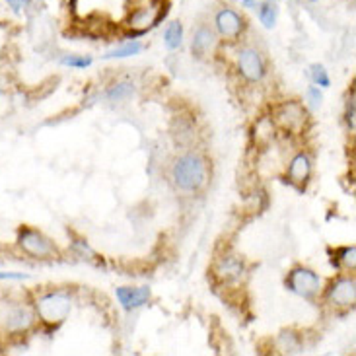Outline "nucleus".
I'll return each mask as SVG.
<instances>
[{
  "instance_id": "1",
  "label": "nucleus",
  "mask_w": 356,
  "mask_h": 356,
  "mask_svg": "<svg viewBox=\"0 0 356 356\" xmlns=\"http://www.w3.org/2000/svg\"><path fill=\"white\" fill-rule=\"evenodd\" d=\"M172 179L179 191H199L207 183V162L199 154L179 156L172 168Z\"/></svg>"
},
{
  "instance_id": "2",
  "label": "nucleus",
  "mask_w": 356,
  "mask_h": 356,
  "mask_svg": "<svg viewBox=\"0 0 356 356\" xmlns=\"http://www.w3.org/2000/svg\"><path fill=\"white\" fill-rule=\"evenodd\" d=\"M72 302L63 292H51L35 302V316L49 327H58L68 318Z\"/></svg>"
},
{
  "instance_id": "3",
  "label": "nucleus",
  "mask_w": 356,
  "mask_h": 356,
  "mask_svg": "<svg viewBox=\"0 0 356 356\" xmlns=\"http://www.w3.org/2000/svg\"><path fill=\"white\" fill-rule=\"evenodd\" d=\"M19 251L33 259H55L58 255L55 243L49 240L45 234L33 228H19L16 238Z\"/></svg>"
},
{
  "instance_id": "4",
  "label": "nucleus",
  "mask_w": 356,
  "mask_h": 356,
  "mask_svg": "<svg viewBox=\"0 0 356 356\" xmlns=\"http://www.w3.org/2000/svg\"><path fill=\"white\" fill-rule=\"evenodd\" d=\"M306 121H308V111L298 102H284L275 109V123L289 133L294 135L302 133Z\"/></svg>"
},
{
  "instance_id": "5",
  "label": "nucleus",
  "mask_w": 356,
  "mask_h": 356,
  "mask_svg": "<svg viewBox=\"0 0 356 356\" xmlns=\"http://www.w3.org/2000/svg\"><path fill=\"white\" fill-rule=\"evenodd\" d=\"M245 29V19L240 12L234 8H220L214 16V31L220 35L224 41H236Z\"/></svg>"
},
{
  "instance_id": "6",
  "label": "nucleus",
  "mask_w": 356,
  "mask_h": 356,
  "mask_svg": "<svg viewBox=\"0 0 356 356\" xmlns=\"http://www.w3.org/2000/svg\"><path fill=\"white\" fill-rule=\"evenodd\" d=\"M0 323L8 333H26L35 323V312L22 304L6 306L0 314Z\"/></svg>"
},
{
  "instance_id": "7",
  "label": "nucleus",
  "mask_w": 356,
  "mask_h": 356,
  "mask_svg": "<svg viewBox=\"0 0 356 356\" xmlns=\"http://www.w3.org/2000/svg\"><path fill=\"white\" fill-rule=\"evenodd\" d=\"M164 14L165 12L162 10V2H150V4H145L140 8L133 10L125 24L133 33H145L150 28H154Z\"/></svg>"
},
{
  "instance_id": "8",
  "label": "nucleus",
  "mask_w": 356,
  "mask_h": 356,
  "mask_svg": "<svg viewBox=\"0 0 356 356\" xmlns=\"http://www.w3.org/2000/svg\"><path fill=\"white\" fill-rule=\"evenodd\" d=\"M286 286H289L290 292L298 294L302 298H312V296H316L319 292V289H321V279H319L314 270L298 267V269H294L289 275Z\"/></svg>"
},
{
  "instance_id": "9",
  "label": "nucleus",
  "mask_w": 356,
  "mask_h": 356,
  "mask_svg": "<svg viewBox=\"0 0 356 356\" xmlns=\"http://www.w3.org/2000/svg\"><path fill=\"white\" fill-rule=\"evenodd\" d=\"M238 68L248 82H259L265 76V63L259 51L253 47H243L238 53Z\"/></svg>"
},
{
  "instance_id": "10",
  "label": "nucleus",
  "mask_w": 356,
  "mask_h": 356,
  "mask_svg": "<svg viewBox=\"0 0 356 356\" xmlns=\"http://www.w3.org/2000/svg\"><path fill=\"white\" fill-rule=\"evenodd\" d=\"M329 304L337 308H348L356 302V282L355 279H339L327 290Z\"/></svg>"
},
{
  "instance_id": "11",
  "label": "nucleus",
  "mask_w": 356,
  "mask_h": 356,
  "mask_svg": "<svg viewBox=\"0 0 356 356\" xmlns=\"http://www.w3.org/2000/svg\"><path fill=\"white\" fill-rule=\"evenodd\" d=\"M218 45V38H216V31L209 26H199L197 31L193 33L191 49L193 55H197L199 58H204L212 55L216 51Z\"/></svg>"
},
{
  "instance_id": "12",
  "label": "nucleus",
  "mask_w": 356,
  "mask_h": 356,
  "mask_svg": "<svg viewBox=\"0 0 356 356\" xmlns=\"http://www.w3.org/2000/svg\"><path fill=\"white\" fill-rule=\"evenodd\" d=\"M117 300L121 302V306L131 312V309L145 306L150 300V289L148 286H140V289H131V286H121L117 289Z\"/></svg>"
},
{
  "instance_id": "13",
  "label": "nucleus",
  "mask_w": 356,
  "mask_h": 356,
  "mask_svg": "<svg viewBox=\"0 0 356 356\" xmlns=\"http://www.w3.org/2000/svg\"><path fill=\"white\" fill-rule=\"evenodd\" d=\"M312 174V164H309V158L306 154H298L292 158V162L289 165V179L292 185H298L304 187L309 179Z\"/></svg>"
},
{
  "instance_id": "14",
  "label": "nucleus",
  "mask_w": 356,
  "mask_h": 356,
  "mask_svg": "<svg viewBox=\"0 0 356 356\" xmlns=\"http://www.w3.org/2000/svg\"><path fill=\"white\" fill-rule=\"evenodd\" d=\"M257 16H259V22L265 28L273 29L277 26V19H279V2L277 0H267V2L259 4Z\"/></svg>"
},
{
  "instance_id": "15",
  "label": "nucleus",
  "mask_w": 356,
  "mask_h": 356,
  "mask_svg": "<svg viewBox=\"0 0 356 356\" xmlns=\"http://www.w3.org/2000/svg\"><path fill=\"white\" fill-rule=\"evenodd\" d=\"M241 270H243V267L236 257H224L216 267V275L224 280H234L240 277Z\"/></svg>"
},
{
  "instance_id": "16",
  "label": "nucleus",
  "mask_w": 356,
  "mask_h": 356,
  "mask_svg": "<svg viewBox=\"0 0 356 356\" xmlns=\"http://www.w3.org/2000/svg\"><path fill=\"white\" fill-rule=\"evenodd\" d=\"M164 43L170 51L181 47L183 43V26L181 22H172L164 31Z\"/></svg>"
},
{
  "instance_id": "17",
  "label": "nucleus",
  "mask_w": 356,
  "mask_h": 356,
  "mask_svg": "<svg viewBox=\"0 0 356 356\" xmlns=\"http://www.w3.org/2000/svg\"><path fill=\"white\" fill-rule=\"evenodd\" d=\"M145 49V45L140 41H129L123 47H117L115 51H109L104 58H127V57H135L140 51Z\"/></svg>"
},
{
  "instance_id": "18",
  "label": "nucleus",
  "mask_w": 356,
  "mask_h": 356,
  "mask_svg": "<svg viewBox=\"0 0 356 356\" xmlns=\"http://www.w3.org/2000/svg\"><path fill=\"white\" fill-rule=\"evenodd\" d=\"M135 94V88L131 82H119L115 86H111L107 90V99L111 102H123L127 97H131Z\"/></svg>"
},
{
  "instance_id": "19",
  "label": "nucleus",
  "mask_w": 356,
  "mask_h": 356,
  "mask_svg": "<svg viewBox=\"0 0 356 356\" xmlns=\"http://www.w3.org/2000/svg\"><path fill=\"white\" fill-rule=\"evenodd\" d=\"M309 70H312V80H314V84H316V86H321V88L331 86V78H329L327 70H325L323 65H312Z\"/></svg>"
},
{
  "instance_id": "20",
  "label": "nucleus",
  "mask_w": 356,
  "mask_h": 356,
  "mask_svg": "<svg viewBox=\"0 0 356 356\" xmlns=\"http://www.w3.org/2000/svg\"><path fill=\"white\" fill-rule=\"evenodd\" d=\"M60 63L65 67L72 68H88L92 65V57H86V55H65L60 58Z\"/></svg>"
},
{
  "instance_id": "21",
  "label": "nucleus",
  "mask_w": 356,
  "mask_h": 356,
  "mask_svg": "<svg viewBox=\"0 0 356 356\" xmlns=\"http://www.w3.org/2000/svg\"><path fill=\"white\" fill-rule=\"evenodd\" d=\"M339 259H341V263H343L347 269H355V265H356V248L355 245L341 250V253H339Z\"/></svg>"
},
{
  "instance_id": "22",
  "label": "nucleus",
  "mask_w": 356,
  "mask_h": 356,
  "mask_svg": "<svg viewBox=\"0 0 356 356\" xmlns=\"http://www.w3.org/2000/svg\"><path fill=\"white\" fill-rule=\"evenodd\" d=\"M355 115H356V107H355V96H353L350 99H348V106H347V125L353 133H355V129H356Z\"/></svg>"
},
{
  "instance_id": "23",
  "label": "nucleus",
  "mask_w": 356,
  "mask_h": 356,
  "mask_svg": "<svg viewBox=\"0 0 356 356\" xmlns=\"http://www.w3.org/2000/svg\"><path fill=\"white\" fill-rule=\"evenodd\" d=\"M308 99L312 107H319L323 102V94L319 92V86H309L308 88Z\"/></svg>"
},
{
  "instance_id": "24",
  "label": "nucleus",
  "mask_w": 356,
  "mask_h": 356,
  "mask_svg": "<svg viewBox=\"0 0 356 356\" xmlns=\"http://www.w3.org/2000/svg\"><path fill=\"white\" fill-rule=\"evenodd\" d=\"M6 4H8L12 12H16V14H19V12H24V10L29 8L31 0H6Z\"/></svg>"
},
{
  "instance_id": "25",
  "label": "nucleus",
  "mask_w": 356,
  "mask_h": 356,
  "mask_svg": "<svg viewBox=\"0 0 356 356\" xmlns=\"http://www.w3.org/2000/svg\"><path fill=\"white\" fill-rule=\"evenodd\" d=\"M28 275L26 273H2L0 270V280H26Z\"/></svg>"
},
{
  "instance_id": "26",
  "label": "nucleus",
  "mask_w": 356,
  "mask_h": 356,
  "mask_svg": "<svg viewBox=\"0 0 356 356\" xmlns=\"http://www.w3.org/2000/svg\"><path fill=\"white\" fill-rule=\"evenodd\" d=\"M257 2H261V0H241V4H243L245 8H251V6H255Z\"/></svg>"
},
{
  "instance_id": "27",
  "label": "nucleus",
  "mask_w": 356,
  "mask_h": 356,
  "mask_svg": "<svg viewBox=\"0 0 356 356\" xmlns=\"http://www.w3.org/2000/svg\"><path fill=\"white\" fill-rule=\"evenodd\" d=\"M67 2V6H70L72 10H76V0H65Z\"/></svg>"
},
{
  "instance_id": "28",
  "label": "nucleus",
  "mask_w": 356,
  "mask_h": 356,
  "mask_svg": "<svg viewBox=\"0 0 356 356\" xmlns=\"http://www.w3.org/2000/svg\"><path fill=\"white\" fill-rule=\"evenodd\" d=\"M309 2H318V0H309Z\"/></svg>"
},
{
  "instance_id": "29",
  "label": "nucleus",
  "mask_w": 356,
  "mask_h": 356,
  "mask_svg": "<svg viewBox=\"0 0 356 356\" xmlns=\"http://www.w3.org/2000/svg\"><path fill=\"white\" fill-rule=\"evenodd\" d=\"M0 250H2V248H0Z\"/></svg>"
}]
</instances>
